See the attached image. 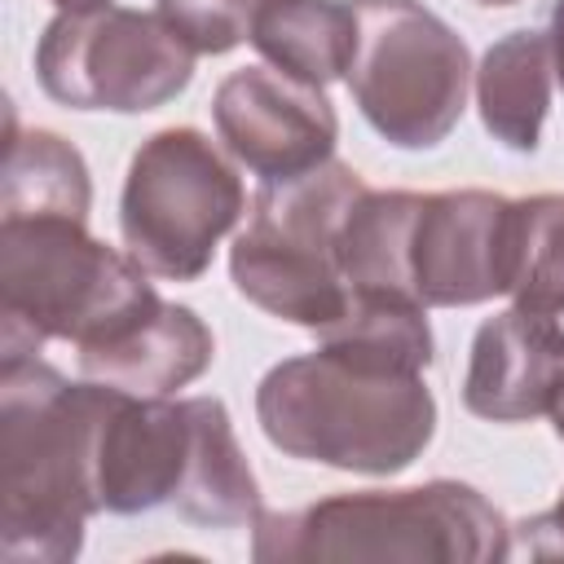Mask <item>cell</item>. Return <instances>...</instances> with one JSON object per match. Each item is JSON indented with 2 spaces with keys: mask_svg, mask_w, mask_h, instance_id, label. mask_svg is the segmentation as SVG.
Masks as SVG:
<instances>
[{
  "mask_svg": "<svg viewBox=\"0 0 564 564\" xmlns=\"http://www.w3.org/2000/svg\"><path fill=\"white\" fill-rule=\"evenodd\" d=\"M93 207V181L84 154L48 132V128H26L9 119V141H4V172H0V220L9 216H70L88 220Z\"/></svg>",
  "mask_w": 564,
  "mask_h": 564,
  "instance_id": "18",
  "label": "cell"
},
{
  "mask_svg": "<svg viewBox=\"0 0 564 564\" xmlns=\"http://www.w3.org/2000/svg\"><path fill=\"white\" fill-rule=\"evenodd\" d=\"M212 119L225 150L260 181H286L335 159L339 119L326 93L278 66L225 75L212 97Z\"/></svg>",
  "mask_w": 564,
  "mask_h": 564,
  "instance_id": "10",
  "label": "cell"
},
{
  "mask_svg": "<svg viewBox=\"0 0 564 564\" xmlns=\"http://www.w3.org/2000/svg\"><path fill=\"white\" fill-rule=\"evenodd\" d=\"M551 427H555V436L564 441V379H560V392H555V401H551Z\"/></svg>",
  "mask_w": 564,
  "mask_h": 564,
  "instance_id": "23",
  "label": "cell"
},
{
  "mask_svg": "<svg viewBox=\"0 0 564 564\" xmlns=\"http://www.w3.org/2000/svg\"><path fill=\"white\" fill-rule=\"evenodd\" d=\"M317 339L335 357L370 370L423 375L432 366V326L423 317V304L401 291L352 286L344 313L326 330H317Z\"/></svg>",
  "mask_w": 564,
  "mask_h": 564,
  "instance_id": "17",
  "label": "cell"
},
{
  "mask_svg": "<svg viewBox=\"0 0 564 564\" xmlns=\"http://www.w3.org/2000/svg\"><path fill=\"white\" fill-rule=\"evenodd\" d=\"M361 194L366 181L339 159L286 181H264L251 198L247 229L229 247L234 286L291 326L326 330L348 304L339 229Z\"/></svg>",
  "mask_w": 564,
  "mask_h": 564,
  "instance_id": "5",
  "label": "cell"
},
{
  "mask_svg": "<svg viewBox=\"0 0 564 564\" xmlns=\"http://www.w3.org/2000/svg\"><path fill=\"white\" fill-rule=\"evenodd\" d=\"M242 212L247 194L234 163L198 128H163L128 163L119 234L154 278L194 282Z\"/></svg>",
  "mask_w": 564,
  "mask_h": 564,
  "instance_id": "7",
  "label": "cell"
},
{
  "mask_svg": "<svg viewBox=\"0 0 564 564\" xmlns=\"http://www.w3.org/2000/svg\"><path fill=\"white\" fill-rule=\"evenodd\" d=\"M212 352L216 339L207 322L185 304L159 300L115 339L79 348V375L132 397H172L212 366Z\"/></svg>",
  "mask_w": 564,
  "mask_h": 564,
  "instance_id": "13",
  "label": "cell"
},
{
  "mask_svg": "<svg viewBox=\"0 0 564 564\" xmlns=\"http://www.w3.org/2000/svg\"><path fill=\"white\" fill-rule=\"evenodd\" d=\"M159 304L150 269L97 242L70 216L0 220V352L35 357L48 339L93 348ZM0 357V361H4Z\"/></svg>",
  "mask_w": 564,
  "mask_h": 564,
  "instance_id": "4",
  "label": "cell"
},
{
  "mask_svg": "<svg viewBox=\"0 0 564 564\" xmlns=\"http://www.w3.org/2000/svg\"><path fill=\"white\" fill-rule=\"evenodd\" d=\"M551 44L546 31H511L485 48L476 70L480 123L516 154H533L551 110Z\"/></svg>",
  "mask_w": 564,
  "mask_h": 564,
  "instance_id": "14",
  "label": "cell"
},
{
  "mask_svg": "<svg viewBox=\"0 0 564 564\" xmlns=\"http://www.w3.org/2000/svg\"><path fill=\"white\" fill-rule=\"evenodd\" d=\"M564 379V330L524 308L489 317L467 357L463 405L489 423H529L551 414Z\"/></svg>",
  "mask_w": 564,
  "mask_h": 564,
  "instance_id": "12",
  "label": "cell"
},
{
  "mask_svg": "<svg viewBox=\"0 0 564 564\" xmlns=\"http://www.w3.org/2000/svg\"><path fill=\"white\" fill-rule=\"evenodd\" d=\"M357 13V48L348 88L366 123L401 145H441L467 106L471 57L454 26L423 0H348Z\"/></svg>",
  "mask_w": 564,
  "mask_h": 564,
  "instance_id": "6",
  "label": "cell"
},
{
  "mask_svg": "<svg viewBox=\"0 0 564 564\" xmlns=\"http://www.w3.org/2000/svg\"><path fill=\"white\" fill-rule=\"evenodd\" d=\"M97 383H70L40 357L0 361V560L66 564L97 516Z\"/></svg>",
  "mask_w": 564,
  "mask_h": 564,
  "instance_id": "1",
  "label": "cell"
},
{
  "mask_svg": "<svg viewBox=\"0 0 564 564\" xmlns=\"http://www.w3.org/2000/svg\"><path fill=\"white\" fill-rule=\"evenodd\" d=\"M251 529L260 564H489L511 555L502 511L463 480L335 494L300 511H260Z\"/></svg>",
  "mask_w": 564,
  "mask_h": 564,
  "instance_id": "3",
  "label": "cell"
},
{
  "mask_svg": "<svg viewBox=\"0 0 564 564\" xmlns=\"http://www.w3.org/2000/svg\"><path fill=\"white\" fill-rule=\"evenodd\" d=\"M53 4L66 13V9H97V4H110V0H53Z\"/></svg>",
  "mask_w": 564,
  "mask_h": 564,
  "instance_id": "24",
  "label": "cell"
},
{
  "mask_svg": "<svg viewBox=\"0 0 564 564\" xmlns=\"http://www.w3.org/2000/svg\"><path fill=\"white\" fill-rule=\"evenodd\" d=\"M471 4H480V9H502V4H516V0H471Z\"/></svg>",
  "mask_w": 564,
  "mask_h": 564,
  "instance_id": "25",
  "label": "cell"
},
{
  "mask_svg": "<svg viewBox=\"0 0 564 564\" xmlns=\"http://www.w3.org/2000/svg\"><path fill=\"white\" fill-rule=\"evenodd\" d=\"M251 44L269 66L326 88L352 66L357 13L348 0H264L251 22Z\"/></svg>",
  "mask_w": 564,
  "mask_h": 564,
  "instance_id": "16",
  "label": "cell"
},
{
  "mask_svg": "<svg viewBox=\"0 0 564 564\" xmlns=\"http://www.w3.org/2000/svg\"><path fill=\"white\" fill-rule=\"evenodd\" d=\"M546 44H551V66H555V79H560V88H564V0H555V4H551Z\"/></svg>",
  "mask_w": 564,
  "mask_h": 564,
  "instance_id": "22",
  "label": "cell"
},
{
  "mask_svg": "<svg viewBox=\"0 0 564 564\" xmlns=\"http://www.w3.org/2000/svg\"><path fill=\"white\" fill-rule=\"evenodd\" d=\"M264 0H159L154 13L189 40L194 53H229L251 40L256 9Z\"/></svg>",
  "mask_w": 564,
  "mask_h": 564,
  "instance_id": "20",
  "label": "cell"
},
{
  "mask_svg": "<svg viewBox=\"0 0 564 564\" xmlns=\"http://www.w3.org/2000/svg\"><path fill=\"white\" fill-rule=\"evenodd\" d=\"M520 529H524V551L533 560H564V489L551 511L524 520Z\"/></svg>",
  "mask_w": 564,
  "mask_h": 564,
  "instance_id": "21",
  "label": "cell"
},
{
  "mask_svg": "<svg viewBox=\"0 0 564 564\" xmlns=\"http://www.w3.org/2000/svg\"><path fill=\"white\" fill-rule=\"evenodd\" d=\"M516 198L489 189L419 194L405 229V282L423 308L485 304L511 291Z\"/></svg>",
  "mask_w": 564,
  "mask_h": 564,
  "instance_id": "9",
  "label": "cell"
},
{
  "mask_svg": "<svg viewBox=\"0 0 564 564\" xmlns=\"http://www.w3.org/2000/svg\"><path fill=\"white\" fill-rule=\"evenodd\" d=\"M516 308L564 330V194L516 198Z\"/></svg>",
  "mask_w": 564,
  "mask_h": 564,
  "instance_id": "19",
  "label": "cell"
},
{
  "mask_svg": "<svg viewBox=\"0 0 564 564\" xmlns=\"http://www.w3.org/2000/svg\"><path fill=\"white\" fill-rule=\"evenodd\" d=\"M194 48L159 13L97 4L57 13L35 44L40 88L70 110L141 115L194 79Z\"/></svg>",
  "mask_w": 564,
  "mask_h": 564,
  "instance_id": "8",
  "label": "cell"
},
{
  "mask_svg": "<svg viewBox=\"0 0 564 564\" xmlns=\"http://www.w3.org/2000/svg\"><path fill=\"white\" fill-rule=\"evenodd\" d=\"M97 427H93V494L97 511L137 516L172 507L185 485L194 454L189 401L132 397L97 383Z\"/></svg>",
  "mask_w": 564,
  "mask_h": 564,
  "instance_id": "11",
  "label": "cell"
},
{
  "mask_svg": "<svg viewBox=\"0 0 564 564\" xmlns=\"http://www.w3.org/2000/svg\"><path fill=\"white\" fill-rule=\"evenodd\" d=\"M256 419L273 449L339 471H405L436 432L423 375L370 370L330 348L278 361L256 388Z\"/></svg>",
  "mask_w": 564,
  "mask_h": 564,
  "instance_id": "2",
  "label": "cell"
},
{
  "mask_svg": "<svg viewBox=\"0 0 564 564\" xmlns=\"http://www.w3.org/2000/svg\"><path fill=\"white\" fill-rule=\"evenodd\" d=\"M194 414V454L181 494L172 498L176 516L203 529H242L260 516V485L238 449L229 410L216 397H189Z\"/></svg>",
  "mask_w": 564,
  "mask_h": 564,
  "instance_id": "15",
  "label": "cell"
}]
</instances>
